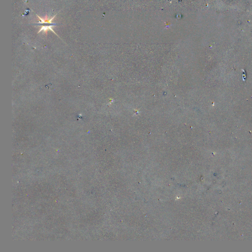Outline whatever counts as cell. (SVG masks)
I'll return each mask as SVG.
<instances>
[{
	"mask_svg": "<svg viewBox=\"0 0 252 252\" xmlns=\"http://www.w3.org/2000/svg\"><path fill=\"white\" fill-rule=\"evenodd\" d=\"M57 14H56L55 15H54L52 18L49 19L48 17H47V16H46L44 18H42L41 17H40L39 15H37V16L39 18V19L41 20V21H39V23H41V24H44V23H48V24H53L52 23V21L54 19V18H55Z\"/></svg>",
	"mask_w": 252,
	"mask_h": 252,
	"instance_id": "1",
	"label": "cell"
},
{
	"mask_svg": "<svg viewBox=\"0 0 252 252\" xmlns=\"http://www.w3.org/2000/svg\"><path fill=\"white\" fill-rule=\"evenodd\" d=\"M53 26H54V25H50V26H42V28H41V29L39 30V31L38 32V33H41V32L44 31V32L46 34H47V32L48 30H50V31H51L52 32H53L54 33H55L57 35H58L56 34V33H55V32L54 31V30L52 29V27H53Z\"/></svg>",
	"mask_w": 252,
	"mask_h": 252,
	"instance_id": "2",
	"label": "cell"
}]
</instances>
